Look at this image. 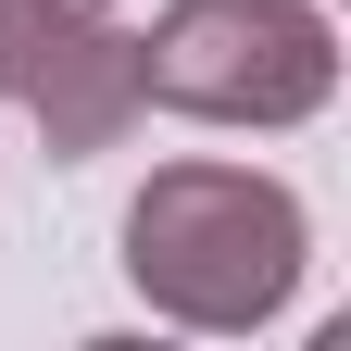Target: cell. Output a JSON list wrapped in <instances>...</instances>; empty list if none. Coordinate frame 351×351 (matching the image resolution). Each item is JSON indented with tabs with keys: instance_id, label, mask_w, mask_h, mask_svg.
Returning a JSON list of instances; mask_svg holds the SVG:
<instances>
[{
	"instance_id": "obj_4",
	"label": "cell",
	"mask_w": 351,
	"mask_h": 351,
	"mask_svg": "<svg viewBox=\"0 0 351 351\" xmlns=\"http://www.w3.org/2000/svg\"><path fill=\"white\" fill-rule=\"evenodd\" d=\"M88 13H113V0H88Z\"/></svg>"
},
{
	"instance_id": "obj_2",
	"label": "cell",
	"mask_w": 351,
	"mask_h": 351,
	"mask_svg": "<svg viewBox=\"0 0 351 351\" xmlns=\"http://www.w3.org/2000/svg\"><path fill=\"white\" fill-rule=\"evenodd\" d=\"M339 88V25L314 0H163L138 38V101L189 125H314Z\"/></svg>"
},
{
	"instance_id": "obj_1",
	"label": "cell",
	"mask_w": 351,
	"mask_h": 351,
	"mask_svg": "<svg viewBox=\"0 0 351 351\" xmlns=\"http://www.w3.org/2000/svg\"><path fill=\"white\" fill-rule=\"evenodd\" d=\"M301 263H314V226H301V189L289 176H251V163H163L138 201H125V276H138L151 314L176 326H276Z\"/></svg>"
},
{
	"instance_id": "obj_3",
	"label": "cell",
	"mask_w": 351,
	"mask_h": 351,
	"mask_svg": "<svg viewBox=\"0 0 351 351\" xmlns=\"http://www.w3.org/2000/svg\"><path fill=\"white\" fill-rule=\"evenodd\" d=\"M0 101H13L51 163H88L138 125V38L101 25L88 0H0Z\"/></svg>"
}]
</instances>
